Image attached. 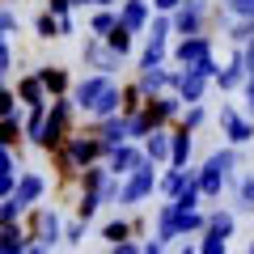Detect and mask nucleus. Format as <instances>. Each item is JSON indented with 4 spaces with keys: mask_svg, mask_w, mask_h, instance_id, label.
<instances>
[{
    "mask_svg": "<svg viewBox=\"0 0 254 254\" xmlns=\"http://www.w3.org/2000/svg\"><path fill=\"white\" fill-rule=\"evenodd\" d=\"M233 165H237V153H233V148H220V153H212L208 161H203V170L195 174L203 199H216L220 190H225V182H229V174H233Z\"/></svg>",
    "mask_w": 254,
    "mask_h": 254,
    "instance_id": "obj_1",
    "label": "nucleus"
},
{
    "mask_svg": "<svg viewBox=\"0 0 254 254\" xmlns=\"http://www.w3.org/2000/svg\"><path fill=\"white\" fill-rule=\"evenodd\" d=\"M174 60L187 64V72H203V76H216V64H212V38L195 34V38H182L174 47Z\"/></svg>",
    "mask_w": 254,
    "mask_h": 254,
    "instance_id": "obj_2",
    "label": "nucleus"
},
{
    "mask_svg": "<svg viewBox=\"0 0 254 254\" xmlns=\"http://www.w3.org/2000/svg\"><path fill=\"white\" fill-rule=\"evenodd\" d=\"M153 187H157V170L144 161L136 174H131V178L123 182V187H119V203H140L144 195H153Z\"/></svg>",
    "mask_w": 254,
    "mask_h": 254,
    "instance_id": "obj_3",
    "label": "nucleus"
},
{
    "mask_svg": "<svg viewBox=\"0 0 254 254\" xmlns=\"http://www.w3.org/2000/svg\"><path fill=\"white\" fill-rule=\"evenodd\" d=\"M106 148H102V140H85V136H72L68 140V161H64V170L68 174H76L81 170L85 174V165L93 161V157H102Z\"/></svg>",
    "mask_w": 254,
    "mask_h": 254,
    "instance_id": "obj_4",
    "label": "nucleus"
},
{
    "mask_svg": "<svg viewBox=\"0 0 254 254\" xmlns=\"http://www.w3.org/2000/svg\"><path fill=\"white\" fill-rule=\"evenodd\" d=\"M110 89H115V81H110V76H85V81L76 85V106H81L85 115H93V110H98V102L106 98Z\"/></svg>",
    "mask_w": 254,
    "mask_h": 254,
    "instance_id": "obj_5",
    "label": "nucleus"
},
{
    "mask_svg": "<svg viewBox=\"0 0 254 254\" xmlns=\"http://www.w3.org/2000/svg\"><path fill=\"white\" fill-rule=\"evenodd\" d=\"M140 165H144V148L123 144V148H115V153H110V178H131Z\"/></svg>",
    "mask_w": 254,
    "mask_h": 254,
    "instance_id": "obj_6",
    "label": "nucleus"
},
{
    "mask_svg": "<svg viewBox=\"0 0 254 254\" xmlns=\"http://www.w3.org/2000/svg\"><path fill=\"white\" fill-rule=\"evenodd\" d=\"M220 127H225L229 144H250V140H254V123L242 119L233 106H220Z\"/></svg>",
    "mask_w": 254,
    "mask_h": 254,
    "instance_id": "obj_7",
    "label": "nucleus"
},
{
    "mask_svg": "<svg viewBox=\"0 0 254 254\" xmlns=\"http://www.w3.org/2000/svg\"><path fill=\"white\" fill-rule=\"evenodd\" d=\"M34 225H38V246H43V250H51V246L64 237V225H60V212L55 208H38Z\"/></svg>",
    "mask_w": 254,
    "mask_h": 254,
    "instance_id": "obj_8",
    "label": "nucleus"
},
{
    "mask_svg": "<svg viewBox=\"0 0 254 254\" xmlns=\"http://www.w3.org/2000/svg\"><path fill=\"white\" fill-rule=\"evenodd\" d=\"M43 190H47V178L30 170V174H21V178H17V187H13V195H9V199H17L21 208H30V203H38V199H43Z\"/></svg>",
    "mask_w": 254,
    "mask_h": 254,
    "instance_id": "obj_9",
    "label": "nucleus"
},
{
    "mask_svg": "<svg viewBox=\"0 0 254 254\" xmlns=\"http://www.w3.org/2000/svg\"><path fill=\"white\" fill-rule=\"evenodd\" d=\"M64 131H68V102H55L51 119L43 123V144H38V148H55L64 140Z\"/></svg>",
    "mask_w": 254,
    "mask_h": 254,
    "instance_id": "obj_10",
    "label": "nucleus"
},
{
    "mask_svg": "<svg viewBox=\"0 0 254 254\" xmlns=\"http://www.w3.org/2000/svg\"><path fill=\"white\" fill-rule=\"evenodd\" d=\"M203 9H208L203 0H187V4L178 9V17H174V30L187 34V38H195V34H199V26H203Z\"/></svg>",
    "mask_w": 254,
    "mask_h": 254,
    "instance_id": "obj_11",
    "label": "nucleus"
},
{
    "mask_svg": "<svg viewBox=\"0 0 254 254\" xmlns=\"http://www.w3.org/2000/svg\"><path fill=\"white\" fill-rule=\"evenodd\" d=\"M208 81H212V76H203V72H178V76H174L178 98L190 102V106H199V98H203V89H208Z\"/></svg>",
    "mask_w": 254,
    "mask_h": 254,
    "instance_id": "obj_12",
    "label": "nucleus"
},
{
    "mask_svg": "<svg viewBox=\"0 0 254 254\" xmlns=\"http://www.w3.org/2000/svg\"><path fill=\"white\" fill-rule=\"evenodd\" d=\"M85 60L93 64V68H98V76H110L119 68V55L110 51L106 43H102V38H93V43H85Z\"/></svg>",
    "mask_w": 254,
    "mask_h": 254,
    "instance_id": "obj_13",
    "label": "nucleus"
},
{
    "mask_svg": "<svg viewBox=\"0 0 254 254\" xmlns=\"http://www.w3.org/2000/svg\"><path fill=\"white\" fill-rule=\"evenodd\" d=\"M127 140H131V119H106V123H102V148H106V153L123 148Z\"/></svg>",
    "mask_w": 254,
    "mask_h": 254,
    "instance_id": "obj_14",
    "label": "nucleus"
},
{
    "mask_svg": "<svg viewBox=\"0 0 254 254\" xmlns=\"http://www.w3.org/2000/svg\"><path fill=\"white\" fill-rule=\"evenodd\" d=\"M148 21V0H123V13H119V26L127 34H140Z\"/></svg>",
    "mask_w": 254,
    "mask_h": 254,
    "instance_id": "obj_15",
    "label": "nucleus"
},
{
    "mask_svg": "<svg viewBox=\"0 0 254 254\" xmlns=\"http://www.w3.org/2000/svg\"><path fill=\"white\" fill-rule=\"evenodd\" d=\"M174 115H178V98H153V106L144 110V123L157 131V127H161L165 119H174Z\"/></svg>",
    "mask_w": 254,
    "mask_h": 254,
    "instance_id": "obj_16",
    "label": "nucleus"
},
{
    "mask_svg": "<svg viewBox=\"0 0 254 254\" xmlns=\"http://www.w3.org/2000/svg\"><path fill=\"white\" fill-rule=\"evenodd\" d=\"M170 131H161V127H157V131H153V136H148L144 140V157H148V165H153V161H170Z\"/></svg>",
    "mask_w": 254,
    "mask_h": 254,
    "instance_id": "obj_17",
    "label": "nucleus"
},
{
    "mask_svg": "<svg viewBox=\"0 0 254 254\" xmlns=\"http://www.w3.org/2000/svg\"><path fill=\"white\" fill-rule=\"evenodd\" d=\"M170 237H178V208L174 203H165L161 212H157V242H170Z\"/></svg>",
    "mask_w": 254,
    "mask_h": 254,
    "instance_id": "obj_18",
    "label": "nucleus"
},
{
    "mask_svg": "<svg viewBox=\"0 0 254 254\" xmlns=\"http://www.w3.org/2000/svg\"><path fill=\"white\" fill-rule=\"evenodd\" d=\"M216 85H220V89H237V85H246V55H233V64H229L225 72H216Z\"/></svg>",
    "mask_w": 254,
    "mask_h": 254,
    "instance_id": "obj_19",
    "label": "nucleus"
},
{
    "mask_svg": "<svg viewBox=\"0 0 254 254\" xmlns=\"http://www.w3.org/2000/svg\"><path fill=\"white\" fill-rule=\"evenodd\" d=\"M190 182H195V174H187V170H170V174H165V182H161V190L178 199V195L190 187Z\"/></svg>",
    "mask_w": 254,
    "mask_h": 254,
    "instance_id": "obj_20",
    "label": "nucleus"
},
{
    "mask_svg": "<svg viewBox=\"0 0 254 254\" xmlns=\"http://www.w3.org/2000/svg\"><path fill=\"white\" fill-rule=\"evenodd\" d=\"M233 229H237V220H233V212H212L208 216V233H216V237H233Z\"/></svg>",
    "mask_w": 254,
    "mask_h": 254,
    "instance_id": "obj_21",
    "label": "nucleus"
},
{
    "mask_svg": "<svg viewBox=\"0 0 254 254\" xmlns=\"http://www.w3.org/2000/svg\"><path fill=\"white\" fill-rule=\"evenodd\" d=\"M170 85H174V76L165 72V68L161 72H140V93H161V89H170Z\"/></svg>",
    "mask_w": 254,
    "mask_h": 254,
    "instance_id": "obj_22",
    "label": "nucleus"
},
{
    "mask_svg": "<svg viewBox=\"0 0 254 254\" xmlns=\"http://www.w3.org/2000/svg\"><path fill=\"white\" fill-rule=\"evenodd\" d=\"M187 157H190V136H187V131H178V136L170 140V165H174V170H182Z\"/></svg>",
    "mask_w": 254,
    "mask_h": 254,
    "instance_id": "obj_23",
    "label": "nucleus"
},
{
    "mask_svg": "<svg viewBox=\"0 0 254 254\" xmlns=\"http://www.w3.org/2000/svg\"><path fill=\"white\" fill-rule=\"evenodd\" d=\"M0 254H26V237H21V229H0Z\"/></svg>",
    "mask_w": 254,
    "mask_h": 254,
    "instance_id": "obj_24",
    "label": "nucleus"
},
{
    "mask_svg": "<svg viewBox=\"0 0 254 254\" xmlns=\"http://www.w3.org/2000/svg\"><path fill=\"white\" fill-rule=\"evenodd\" d=\"M38 85L51 89V93H64L68 89V72H64V68H43V72H38Z\"/></svg>",
    "mask_w": 254,
    "mask_h": 254,
    "instance_id": "obj_25",
    "label": "nucleus"
},
{
    "mask_svg": "<svg viewBox=\"0 0 254 254\" xmlns=\"http://www.w3.org/2000/svg\"><path fill=\"white\" fill-rule=\"evenodd\" d=\"M195 229H208V216H203V212H178V237L195 233Z\"/></svg>",
    "mask_w": 254,
    "mask_h": 254,
    "instance_id": "obj_26",
    "label": "nucleus"
},
{
    "mask_svg": "<svg viewBox=\"0 0 254 254\" xmlns=\"http://www.w3.org/2000/svg\"><path fill=\"white\" fill-rule=\"evenodd\" d=\"M102 43H106V47H110V51H115V55H119V60H123V55H127V51H131V34H127V30H123V26H115V34H110V38H102Z\"/></svg>",
    "mask_w": 254,
    "mask_h": 254,
    "instance_id": "obj_27",
    "label": "nucleus"
},
{
    "mask_svg": "<svg viewBox=\"0 0 254 254\" xmlns=\"http://www.w3.org/2000/svg\"><path fill=\"white\" fill-rule=\"evenodd\" d=\"M21 98L30 102V106H47V98H43V85H38V76H26V81H21Z\"/></svg>",
    "mask_w": 254,
    "mask_h": 254,
    "instance_id": "obj_28",
    "label": "nucleus"
},
{
    "mask_svg": "<svg viewBox=\"0 0 254 254\" xmlns=\"http://www.w3.org/2000/svg\"><path fill=\"white\" fill-rule=\"evenodd\" d=\"M102 237H106L110 246H119V242H127V237H131V225H127V220H110V225L102 229Z\"/></svg>",
    "mask_w": 254,
    "mask_h": 254,
    "instance_id": "obj_29",
    "label": "nucleus"
},
{
    "mask_svg": "<svg viewBox=\"0 0 254 254\" xmlns=\"http://www.w3.org/2000/svg\"><path fill=\"white\" fill-rule=\"evenodd\" d=\"M170 30H174L170 17H157V21H153V34H148V47H161V51H165V38H170Z\"/></svg>",
    "mask_w": 254,
    "mask_h": 254,
    "instance_id": "obj_30",
    "label": "nucleus"
},
{
    "mask_svg": "<svg viewBox=\"0 0 254 254\" xmlns=\"http://www.w3.org/2000/svg\"><path fill=\"white\" fill-rule=\"evenodd\" d=\"M43 123H47V106H38L34 115H30V123H26V136L34 140V144H43Z\"/></svg>",
    "mask_w": 254,
    "mask_h": 254,
    "instance_id": "obj_31",
    "label": "nucleus"
},
{
    "mask_svg": "<svg viewBox=\"0 0 254 254\" xmlns=\"http://www.w3.org/2000/svg\"><path fill=\"white\" fill-rule=\"evenodd\" d=\"M237 208H242V212H254V178H242V182H237Z\"/></svg>",
    "mask_w": 254,
    "mask_h": 254,
    "instance_id": "obj_32",
    "label": "nucleus"
},
{
    "mask_svg": "<svg viewBox=\"0 0 254 254\" xmlns=\"http://www.w3.org/2000/svg\"><path fill=\"white\" fill-rule=\"evenodd\" d=\"M115 26H119L115 13H98V17H93V34H98V38H110V34H115Z\"/></svg>",
    "mask_w": 254,
    "mask_h": 254,
    "instance_id": "obj_33",
    "label": "nucleus"
},
{
    "mask_svg": "<svg viewBox=\"0 0 254 254\" xmlns=\"http://www.w3.org/2000/svg\"><path fill=\"white\" fill-rule=\"evenodd\" d=\"M225 250H229V242H225V237H216V233H203L199 254H225Z\"/></svg>",
    "mask_w": 254,
    "mask_h": 254,
    "instance_id": "obj_34",
    "label": "nucleus"
},
{
    "mask_svg": "<svg viewBox=\"0 0 254 254\" xmlns=\"http://www.w3.org/2000/svg\"><path fill=\"white\" fill-rule=\"evenodd\" d=\"M21 212H26V208H21V203H17V199H4V203H0V225L9 229V225H13V220H17V216H21Z\"/></svg>",
    "mask_w": 254,
    "mask_h": 254,
    "instance_id": "obj_35",
    "label": "nucleus"
},
{
    "mask_svg": "<svg viewBox=\"0 0 254 254\" xmlns=\"http://www.w3.org/2000/svg\"><path fill=\"white\" fill-rule=\"evenodd\" d=\"M34 30H38V38H55V34H60V26H55V17H51V13H38Z\"/></svg>",
    "mask_w": 254,
    "mask_h": 254,
    "instance_id": "obj_36",
    "label": "nucleus"
},
{
    "mask_svg": "<svg viewBox=\"0 0 254 254\" xmlns=\"http://www.w3.org/2000/svg\"><path fill=\"white\" fill-rule=\"evenodd\" d=\"M17 131H21L17 115H13V119H4V123H0V148H4V144H13V140H17Z\"/></svg>",
    "mask_w": 254,
    "mask_h": 254,
    "instance_id": "obj_37",
    "label": "nucleus"
},
{
    "mask_svg": "<svg viewBox=\"0 0 254 254\" xmlns=\"http://www.w3.org/2000/svg\"><path fill=\"white\" fill-rule=\"evenodd\" d=\"M229 13L242 21H254V0H229Z\"/></svg>",
    "mask_w": 254,
    "mask_h": 254,
    "instance_id": "obj_38",
    "label": "nucleus"
},
{
    "mask_svg": "<svg viewBox=\"0 0 254 254\" xmlns=\"http://www.w3.org/2000/svg\"><path fill=\"white\" fill-rule=\"evenodd\" d=\"M64 242H68V246H81L85 242V220H72V225L64 229Z\"/></svg>",
    "mask_w": 254,
    "mask_h": 254,
    "instance_id": "obj_39",
    "label": "nucleus"
},
{
    "mask_svg": "<svg viewBox=\"0 0 254 254\" xmlns=\"http://www.w3.org/2000/svg\"><path fill=\"white\" fill-rule=\"evenodd\" d=\"M199 123H203V106H190L187 115H182V131H195Z\"/></svg>",
    "mask_w": 254,
    "mask_h": 254,
    "instance_id": "obj_40",
    "label": "nucleus"
},
{
    "mask_svg": "<svg viewBox=\"0 0 254 254\" xmlns=\"http://www.w3.org/2000/svg\"><path fill=\"white\" fill-rule=\"evenodd\" d=\"M13 187H17V174H0V195H13Z\"/></svg>",
    "mask_w": 254,
    "mask_h": 254,
    "instance_id": "obj_41",
    "label": "nucleus"
},
{
    "mask_svg": "<svg viewBox=\"0 0 254 254\" xmlns=\"http://www.w3.org/2000/svg\"><path fill=\"white\" fill-rule=\"evenodd\" d=\"M246 110H250V115H254V76H250V81H246Z\"/></svg>",
    "mask_w": 254,
    "mask_h": 254,
    "instance_id": "obj_42",
    "label": "nucleus"
},
{
    "mask_svg": "<svg viewBox=\"0 0 254 254\" xmlns=\"http://www.w3.org/2000/svg\"><path fill=\"white\" fill-rule=\"evenodd\" d=\"M182 0H153V9H161V13H170V9H178Z\"/></svg>",
    "mask_w": 254,
    "mask_h": 254,
    "instance_id": "obj_43",
    "label": "nucleus"
},
{
    "mask_svg": "<svg viewBox=\"0 0 254 254\" xmlns=\"http://www.w3.org/2000/svg\"><path fill=\"white\" fill-rule=\"evenodd\" d=\"M246 76H254V43L246 47Z\"/></svg>",
    "mask_w": 254,
    "mask_h": 254,
    "instance_id": "obj_44",
    "label": "nucleus"
},
{
    "mask_svg": "<svg viewBox=\"0 0 254 254\" xmlns=\"http://www.w3.org/2000/svg\"><path fill=\"white\" fill-rule=\"evenodd\" d=\"M9 64H13V55H9V47L0 43V72H4V68H9Z\"/></svg>",
    "mask_w": 254,
    "mask_h": 254,
    "instance_id": "obj_45",
    "label": "nucleus"
},
{
    "mask_svg": "<svg viewBox=\"0 0 254 254\" xmlns=\"http://www.w3.org/2000/svg\"><path fill=\"white\" fill-rule=\"evenodd\" d=\"M26 254H47V250H43V246L34 242V246H26Z\"/></svg>",
    "mask_w": 254,
    "mask_h": 254,
    "instance_id": "obj_46",
    "label": "nucleus"
},
{
    "mask_svg": "<svg viewBox=\"0 0 254 254\" xmlns=\"http://www.w3.org/2000/svg\"><path fill=\"white\" fill-rule=\"evenodd\" d=\"M182 254H199V250H195V246H187V250H182Z\"/></svg>",
    "mask_w": 254,
    "mask_h": 254,
    "instance_id": "obj_47",
    "label": "nucleus"
},
{
    "mask_svg": "<svg viewBox=\"0 0 254 254\" xmlns=\"http://www.w3.org/2000/svg\"><path fill=\"white\" fill-rule=\"evenodd\" d=\"M0 38H4V26H0Z\"/></svg>",
    "mask_w": 254,
    "mask_h": 254,
    "instance_id": "obj_48",
    "label": "nucleus"
},
{
    "mask_svg": "<svg viewBox=\"0 0 254 254\" xmlns=\"http://www.w3.org/2000/svg\"><path fill=\"white\" fill-rule=\"evenodd\" d=\"M250 254H254V242H250Z\"/></svg>",
    "mask_w": 254,
    "mask_h": 254,
    "instance_id": "obj_49",
    "label": "nucleus"
}]
</instances>
